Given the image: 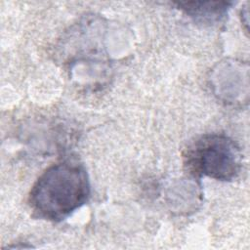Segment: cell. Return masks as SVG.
I'll return each instance as SVG.
<instances>
[{
    "instance_id": "cell-1",
    "label": "cell",
    "mask_w": 250,
    "mask_h": 250,
    "mask_svg": "<svg viewBox=\"0 0 250 250\" xmlns=\"http://www.w3.org/2000/svg\"><path fill=\"white\" fill-rule=\"evenodd\" d=\"M90 192L84 165L77 159L67 158L41 174L31 188L28 202L36 217L60 222L84 205Z\"/></svg>"
},
{
    "instance_id": "cell-2",
    "label": "cell",
    "mask_w": 250,
    "mask_h": 250,
    "mask_svg": "<svg viewBox=\"0 0 250 250\" xmlns=\"http://www.w3.org/2000/svg\"><path fill=\"white\" fill-rule=\"evenodd\" d=\"M242 155L237 145L224 134H206L188 147L185 160L188 170L218 181H231L240 172Z\"/></svg>"
},
{
    "instance_id": "cell-3",
    "label": "cell",
    "mask_w": 250,
    "mask_h": 250,
    "mask_svg": "<svg viewBox=\"0 0 250 250\" xmlns=\"http://www.w3.org/2000/svg\"><path fill=\"white\" fill-rule=\"evenodd\" d=\"M231 3L220 2H179L178 7L187 13L194 21L203 23H214L219 21L227 13Z\"/></svg>"
}]
</instances>
